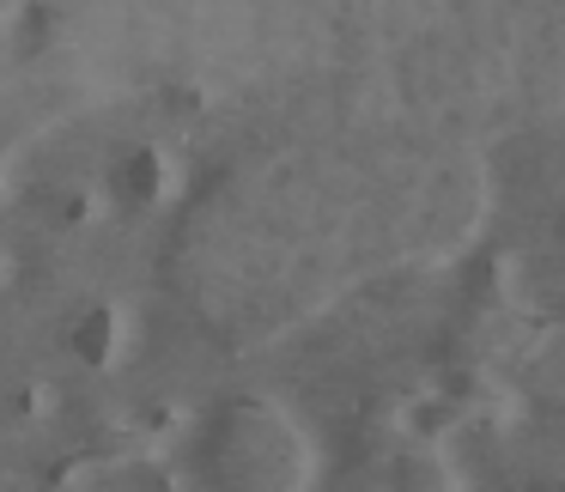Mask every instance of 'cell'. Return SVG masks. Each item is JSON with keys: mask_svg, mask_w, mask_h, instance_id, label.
Here are the masks:
<instances>
[{"mask_svg": "<svg viewBox=\"0 0 565 492\" xmlns=\"http://www.w3.org/2000/svg\"><path fill=\"white\" fill-rule=\"evenodd\" d=\"M159 183H164V164H159V152H152V147H135V152H122V159L110 164L116 201H152V195H159Z\"/></svg>", "mask_w": 565, "mask_h": 492, "instance_id": "1", "label": "cell"}, {"mask_svg": "<svg viewBox=\"0 0 565 492\" xmlns=\"http://www.w3.org/2000/svg\"><path fill=\"white\" fill-rule=\"evenodd\" d=\"M67 346H74L79 365H104V359H110V346H116V317L104 304H92L86 317L67 329Z\"/></svg>", "mask_w": 565, "mask_h": 492, "instance_id": "2", "label": "cell"}]
</instances>
